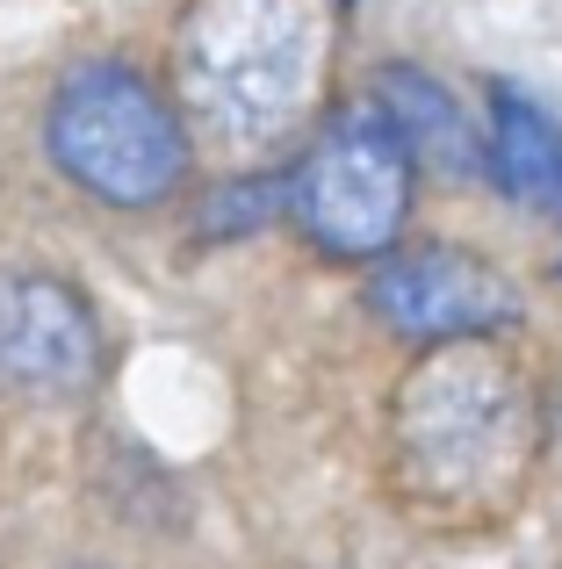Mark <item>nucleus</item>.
I'll return each mask as SVG.
<instances>
[{
	"mask_svg": "<svg viewBox=\"0 0 562 569\" xmlns=\"http://www.w3.org/2000/svg\"><path fill=\"white\" fill-rule=\"evenodd\" d=\"M324 72L318 0H202L181 29V87L202 130L268 144L310 109Z\"/></svg>",
	"mask_w": 562,
	"mask_h": 569,
	"instance_id": "f257e3e1",
	"label": "nucleus"
},
{
	"mask_svg": "<svg viewBox=\"0 0 562 569\" xmlns=\"http://www.w3.org/2000/svg\"><path fill=\"white\" fill-rule=\"evenodd\" d=\"M397 447L419 490L491 498L526 461V389L483 347H433V361L397 397Z\"/></svg>",
	"mask_w": 562,
	"mask_h": 569,
	"instance_id": "f03ea898",
	"label": "nucleus"
},
{
	"mask_svg": "<svg viewBox=\"0 0 562 569\" xmlns=\"http://www.w3.org/2000/svg\"><path fill=\"white\" fill-rule=\"evenodd\" d=\"M51 159L101 202L144 209L173 194L188 144L173 109L130 66H80L51 101Z\"/></svg>",
	"mask_w": 562,
	"mask_h": 569,
	"instance_id": "7ed1b4c3",
	"label": "nucleus"
},
{
	"mask_svg": "<svg viewBox=\"0 0 562 569\" xmlns=\"http://www.w3.org/2000/svg\"><path fill=\"white\" fill-rule=\"evenodd\" d=\"M289 209L324 252L339 260H375L404 231L411 209V144L382 116V101L332 116L310 144V159L289 181Z\"/></svg>",
	"mask_w": 562,
	"mask_h": 569,
	"instance_id": "20e7f679",
	"label": "nucleus"
},
{
	"mask_svg": "<svg viewBox=\"0 0 562 569\" xmlns=\"http://www.w3.org/2000/svg\"><path fill=\"white\" fill-rule=\"evenodd\" d=\"M101 376L94 310L58 274H0V389L29 403H72Z\"/></svg>",
	"mask_w": 562,
	"mask_h": 569,
	"instance_id": "39448f33",
	"label": "nucleus"
},
{
	"mask_svg": "<svg viewBox=\"0 0 562 569\" xmlns=\"http://www.w3.org/2000/svg\"><path fill=\"white\" fill-rule=\"evenodd\" d=\"M368 303H375V318L390 332L425 339V347L476 339L491 325L520 318L512 281L491 274L483 260H469V252H454V246H425V252H404V260H382Z\"/></svg>",
	"mask_w": 562,
	"mask_h": 569,
	"instance_id": "423d86ee",
	"label": "nucleus"
},
{
	"mask_svg": "<svg viewBox=\"0 0 562 569\" xmlns=\"http://www.w3.org/2000/svg\"><path fill=\"white\" fill-rule=\"evenodd\" d=\"M491 181L520 209H562V130L526 94L498 87V123H491Z\"/></svg>",
	"mask_w": 562,
	"mask_h": 569,
	"instance_id": "0eeeda50",
	"label": "nucleus"
},
{
	"mask_svg": "<svg viewBox=\"0 0 562 569\" xmlns=\"http://www.w3.org/2000/svg\"><path fill=\"white\" fill-rule=\"evenodd\" d=\"M382 116L397 123V138H404L411 152L440 159L448 173L476 167L469 123H462V109L448 101V87H440V80H419V72H390V80H382Z\"/></svg>",
	"mask_w": 562,
	"mask_h": 569,
	"instance_id": "6e6552de",
	"label": "nucleus"
}]
</instances>
